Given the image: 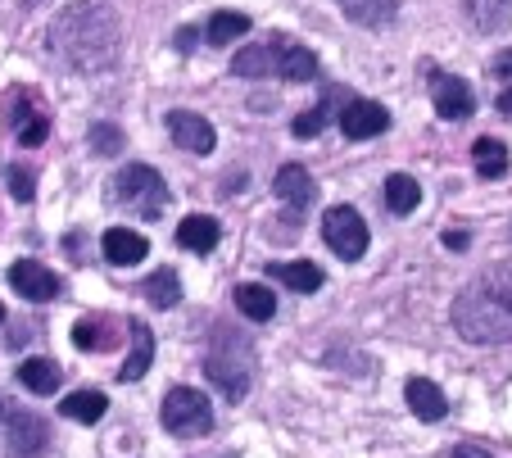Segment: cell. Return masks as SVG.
<instances>
[{"mask_svg":"<svg viewBox=\"0 0 512 458\" xmlns=\"http://www.w3.org/2000/svg\"><path fill=\"white\" fill-rule=\"evenodd\" d=\"M73 345H78V350H91V354L114 350V345H118V327L87 318V322H78V327H73Z\"/></svg>","mask_w":512,"mask_h":458,"instance_id":"obj_26","label":"cell"},{"mask_svg":"<svg viewBox=\"0 0 512 458\" xmlns=\"http://www.w3.org/2000/svg\"><path fill=\"white\" fill-rule=\"evenodd\" d=\"M472 164H476V173H481L485 182H499V177L508 173V146L494 141V137H481L472 146Z\"/></svg>","mask_w":512,"mask_h":458,"instance_id":"obj_21","label":"cell"},{"mask_svg":"<svg viewBox=\"0 0 512 458\" xmlns=\"http://www.w3.org/2000/svg\"><path fill=\"white\" fill-rule=\"evenodd\" d=\"M159 422H164L173 436H204L213 427V404L204 400L200 390L177 386L164 395V409H159Z\"/></svg>","mask_w":512,"mask_h":458,"instance_id":"obj_4","label":"cell"},{"mask_svg":"<svg viewBox=\"0 0 512 458\" xmlns=\"http://www.w3.org/2000/svg\"><path fill=\"white\" fill-rule=\"evenodd\" d=\"M399 10V0H345V14L354 23H386Z\"/></svg>","mask_w":512,"mask_h":458,"instance_id":"obj_29","label":"cell"},{"mask_svg":"<svg viewBox=\"0 0 512 458\" xmlns=\"http://www.w3.org/2000/svg\"><path fill=\"white\" fill-rule=\"evenodd\" d=\"M431 100H435V114L445 118V123H458V118L472 114L476 96L458 73H431Z\"/></svg>","mask_w":512,"mask_h":458,"instance_id":"obj_6","label":"cell"},{"mask_svg":"<svg viewBox=\"0 0 512 458\" xmlns=\"http://www.w3.org/2000/svg\"><path fill=\"white\" fill-rule=\"evenodd\" d=\"M19 381L32 390V395H55L59 390V368L50 359H28V363H19Z\"/></svg>","mask_w":512,"mask_h":458,"instance_id":"obj_27","label":"cell"},{"mask_svg":"<svg viewBox=\"0 0 512 458\" xmlns=\"http://www.w3.org/2000/svg\"><path fill=\"white\" fill-rule=\"evenodd\" d=\"M114 200L123 209H132V214L155 218L159 209H164V200H168L164 177H159L150 164H127L123 173L114 177Z\"/></svg>","mask_w":512,"mask_h":458,"instance_id":"obj_3","label":"cell"},{"mask_svg":"<svg viewBox=\"0 0 512 458\" xmlns=\"http://www.w3.org/2000/svg\"><path fill=\"white\" fill-rule=\"evenodd\" d=\"M499 114H512V87L499 96Z\"/></svg>","mask_w":512,"mask_h":458,"instance_id":"obj_38","label":"cell"},{"mask_svg":"<svg viewBox=\"0 0 512 458\" xmlns=\"http://www.w3.org/2000/svg\"><path fill=\"white\" fill-rule=\"evenodd\" d=\"M445 245H449V250H467V232H449Z\"/></svg>","mask_w":512,"mask_h":458,"instance_id":"obj_37","label":"cell"},{"mask_svg":"<svg viewBox=\"0 0 512 458\" xmlns=\"http://www.w3.org/2000/svg\"><path fill=\"white\" fill-rule=\"evenodd\" d=\"M322 127H327V100H322L318 109H304V114L295 118V137H318Z\"/></svg>","mask_w":512,"mask_h":458,"instance_id":"obj_31","label":"cell"},{"mask_svg":"<svg viewBox=\"0 0 512 458\" xmlns=\"http://www.w3.org/2000/svg\"><path fill=\"white\" fill-rule=\"evenodd\" d=\"M454 327L472 345H503L512 341V259L490 264L458 291Z\"/></svg>","mask_w":512,"mask_h":458,"instance_id":"obj_1","label":"cell"},{"mask_svg":"<svg viewBox=\"0 0 512 458\" xmlns=\"http://www.w3.org/2000/svg\"><path fill=\"white\" fill-rule=\"evenodd\" d=\"M0 418H5V436H10L14 454H37L46 445V422L37 413H23V409H5L0 404Z\"/></svg>","mask_w":512,"mask_h":458,"instance_id":"obj_10","label":"cell"},{"mask_svg":"<svg viewBox=\"0 0 512 458\" xmlns=\"http://www.w3.org/2000/svg\"><path fill=\"white\" fill-rule=\"evenodd\" d=\"M141 291H145V300L155 304V309H177V304H182V282H177L173 268H159V273H150L141 282Z\"/></svg>","mask_w":512,"mask_h":458,"instance_id":"obj_23","label":"cell"},{"mask_svg":"<svg viewBox=\"0 0 512 458\" xmlns=\"http://www.w3.org/2000/svg\"><path fill=\"white\" fill-rule=\"evenodd\" d=\"M10 286L23 295V300H37V304H46L59 295V277L50 273L46 264H37V259H19V264L10 268Z\"/></svg>","mask_w":512,"mask_h":458,"instance_id":"obj_8","label":"cell"},{"mask_svg":"<svg viewBox=\"0 0 512 458\" xmlns=\"http://www.w3.org/2000/svg\"><path fill=\"white\" fill-rule=\"evenodd\" d=\"M105 409H109V400L100 395V390H73V395L59 404V413L73 418V422H100L105 418Z\"/></svg>","mask_w":512,"mask_h":458,"instance_id":"obj_25","label":"cell"},{"mask_svg":"<svg viewBox=\"0 0 512 458\" xmlns=\"http://www.w3.org/2000/svg\"><path fill=\"white\" fill-rule=\"evenodd\" d=\"M236 309H241L245 318H254V322H268L272 313H277V295H272L268 286H259V282H241L236 286Z\"/></svg>","mask_w":512,"mask_h":458,"instance_id":"obj_20","label":"cell"},{"mask_svg":"<svg viewBox=\"0 0 512 458\" xmlns=\"http://www.w3.org/2000/svg\"><path fill=\"white\" fill-rule=\"evenodd\" d=\"M91 150H96V155H118V150H123V132L109 123H96L91 127Z\"/></svg>","mask_w":512,"mask_h":458,"instance_id":"obj_30","label":"cell"},{"mask_svg":"<svg viewBox=\"0 0 512 458\" xmlns=\"http://www.w3.org/2000/svg\"><path fill=\"white\" fill-rule=\"evenodd\" d=\"M386 205L395 209V214H413V209L422 205V186H417L408 173L386 177Z\"/></svg>","mask_w":512,"mask_h":458,"instance_id":"obj_28","label":"cell"},{"mask_svg":"<svg viewBox=\"0 0 512 458\" xmlns=\"http://www.w3.org/2000/svg\"><path fill=\"white\" fill-rule=\"evenodd\" d=\"M204 372H209V381L218 390H223L227 400H245V386H250V359H223V354H213L209 363H204Z\"/></svg>","mask_w":512,"mask_h":458,"instance_id":"obj_11","label":"cell"},{"mask_svg":"<svg viewBox=\"0 0 512 458\" xmlns=\"http://www.w3.org/2000/svg\"><path fill=\"white\" fill-rule=\"evenodd\" d=\"M390 127V109L377 105V100H349L340 109V132L349 141H368V137H381Z\"/></svg>","mask_w":512,"mask_h":458,"instance_id":"obj_7","label":"cell"},{"mask_svg":"<svg viewBox=\"0 0 512 458\" xmlns=\"http://www.w3.org/2000/svg\"><path fill=\"white\" fill-rule=\"evenodd\" d=\"M46 132H50V118L46 114H28L19 123V141H23V146H41V141H46Z\"/></svg>","mask_w":512,"mask_h":458,"instance_id":"obj_32","label":"cell"},{"mask_svg":"<svg viewBox=\"0 0 512 458\" xmlns=\"http://www.w3.org/2000/svg\"><path fill=\"white\" fill-rule=\"evenodd\" d=\"M322 241L331 245V254H340L345 264H354V259H363V250H368V223H363L358 209L331 205L327 218H322Z\"/></svg>","mask_w":512,"mask_h":458,"instance_id":"obj_5","label":"cell"},{"mask_svg":"<svg viewBox=\"0 0 512 458\" xmlns=\"http://www.w3.org/2000/svg\"><path fill=\"white\" fill-rule=\"evenodd\" d=\"M268 277H277L281 286H290V291H300V295L322 291V268L318 264H304V259H295V264H272Z\"/></svg>","mask_w":512,"mask_h":458,"instance_id":"obj_18","label":"cell"},{"mask_svg":"<svg viewBox=\"0 0 512 458\" xmlns=\"http://www.w3.org/2000/svg\"><path fill=\"white\" fill-rule=\"evenodd\" d=\"M127 332H132V354H127V363L118 368V381H141L145 372H150V363H155V336L136 318L127 322Z\"/></svg>","mask_w":512,"mask_h":458,"instance_id":"obj_15","label":"cell"},{"mask_svg":"<svg viewBox=\"0 0 512 458\" xmlns=\"http://www.w3.org/2000/svg\"><path fill=\"white\" fill-rule=\"evenodd\" d=\"M195 37H200L195 28H182V32H177V50H191V46H195Z\"/></svg>","mask_w":512,"mask_h":458,"instance_id":"obj_36","label":"cell"},{"mask_svg":"<svg viewBox=\"0 0 512 458\" xmlns=\"http://www.w3.org/2000/svg\"><path fill=\"white\" fill-rule=\"evenodd\" d=\"M250 32V14H241V10H218L209 19V28H204V41L209 46H232L236 37H245Z\"/></svg>","mask_w":512,"mask_h":458,"instance_id":"obj_22","label":"cell"},{"mask_svg":"<svg viewBox=\"0 0 512 458\" xmlns=\"http://www.w3.org/2000/svg\"><path fill=\"white\" fill-rule=\"evenodd\" d=\"M50 46L64 64H73L78 73H100L114 59L118 46V23L100 0H78L50 28Z\"/></svg>","mask_w":512,"mask_h":458,"instance_id":"obj_2","label":"cell"},{"mask_svg":"<svg viewBox=\"0 0 512 458\" xmlns=\"http://www.w3.org/2000/svg\"><path fill=\"white\" fill-rule=\"evenodd\" d=\"M100 245H105V259H109V264H118V268H132V264H141L145 254H150L145 236L132 232V227H109Z\"/></svg>","mask_w":512,"mask_h":458,"instance_id":"obj_12","label":"cell"},{"mask_svg":"<svg viewBox=\"0 0 512 458\" xmlns=\"http://www.w3.org/2000/svg\"><path fill=\"white\" fill-rule=\"evenodd\" d=\"M454 458H490V449H481V445H458Z\"/></svg>","mask_w":512,"mask_h":458,"instance_id":"obj_34","label":"cell"},{"mask_svg":"<svg viewBox=\"0 0 512 458\" xmlns=\"http://www.w3.org/2000/svg\"><path fill=\"white\" fill-rule=\"evenodd\" d=\"M463 5H467V19L481 32H499L512 23V0H463Z\"/></svg>","mask_w":512,"mask_h":458,"instance_id":"obj_24","label":"cell"},{"mask_svg":"<svg viewBox=\"0 0 512 458\" xmlns=\"http://www.w3.org/2000/svg\"><path fill=\"white\" fill-rule=\"evenodd\" d=\"M494 73H499V78H512V50H508V55L494 59Z\"/></svg>","mask_w":512,"mask_h":458,"instance_id":"obj_35","label":"cell"},{"mask_svg":"<svg viewBox=\"0 0 512 458\" xmlns=\"http://www.w3.org/2000/svg\"><path fill=\"white\" fill-rule=\"evenodd\" d=\"M277 41L272 46H245L241 55L232 59V73L236 78H268V73H277Z\"/></svg>","mask_w":512,"mask_h":458,"instance_id":"obj_19","label":"cell"},{"mask_svg":"<svg viewBox=\"0 0 512 458\" xmlns=\"http://www.w3.org/2000/svg\"><path fill=\"white\" fill-rule=\"evenodd\" d=\"M0 318H5V309H0Z\"/></svg>","mask_w":512,"mask_h":458,"instance_id":"obj_39","label":"cell"},{"mask_svg":"<svg viewBox=\"0 0 512 458\" xmlns=\"http://www.w3.org/2000/svg\"><path fill=\"white\" fill-rule=\"evenodd\" d=\"M272 191H277V200H286L290 209H304L313 200V191H318V186H313V177H309V168H304V164H281Z\"/></svg>","mask_w":512,"mask_h":458,"instance_id":"obj_13","label":"cell"},{"mask_svg":"<svg viewBox=\"0 0 512 458\" xmlns=\"http://www.w3.org/2000/svg\"><path fill=\"white\" fill-rule=\"evenodd\" d=\"M10 195H14V200H23V205H28L32 195H37V182H32V173L23 164L10 168Z\"/></svg>","mask_w":512,"mask_h":458,"instance_id":"obj_33","label":"cell"},{"mask_svg":"<svg viewBox=\"0 0 512 458\" xmlns=\"http://www.w3.org/2000/svg\"><path fill=\"white\" fill-rule=\"evenodd\" d=\"M168 132H173L177 146H186L191 155H209L213 146H218V137H213V123L200 114H191V109H173L168 114Z\"/></svg>","mask_w":512,"mask_h":458,"instance_id":"obj_9","label":"cell"},{"mask_svg":"<svg viewBox=\"0 0 512 458\" xmlns=\"http://www.w3.org/2000/svg\"><path fill=\"white\" fill-rule=\"evenodd\" d=\"M177 245L191 250V254H209L213 245H218V218H209V214L182 218V227H177Z\"/></svg>","mask_w":512,"mask_h":458,"instance_id":"obj_16","label":"cell"},{"mask_svg":"<svg viewBox=\"0 0 512 458\" xmlns=\"http://www.w3.org/2000/svg\"><path fill=\"white\" fill-rule=\"evenodd\" d=\"M408 409L417 413L422 422H440L449 413V400H445V390L435 386V381H426V377H413L408 381Z\"/></svg>","mask_w":512,"mask_h":458,"instance_id":"obj_14","label":"cell"},{"mask_svg":"<svg viewBox=\"0 0 512 458\" xmlns=\"http://www.w3.org/2000/svg\"><path fill=\"white\" fill-rule=\"evenodd\" d=\"M277 73L286 82H313L318 78V55L304 46H286V41H277Z\"/></svg>","mask_w":512,"mask_h":458,"instance_id":"obj_17","label":"cell"}]
</instances>
